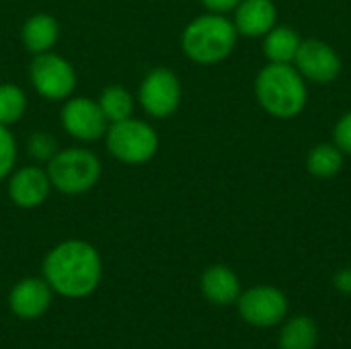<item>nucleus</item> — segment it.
Segmentation results:
<instances>
[{"instance_id":"f257e3e1","label":"nucleus","mask_w":351,"mask_h":349,"mask_svg":"<svg viewBox=\"0 0 351 349\" xmlns=\"http://www.w3.org/2000/svg\"><path fill=\"white\" fill-rule=\"evenodd\" d=\"M101 276V255L86 241H64L43 259V280L56 294L72 300L90 296L99 288Z\"/></svg>"},{"instance_id":"f03ea898","label":"nucleus","mask_w":351,"mask_h":349,"mask_svg":"<svg viewBox=\"0 0 351 349\" xmlns=\"http://www.w3.org/2000/svg\"><path fill=\"white\" fill-rule=\"evenodd\" d=\"M255 97L271 117L292 119L306 107L308 88L296 66L269 62L255 78Z\"/></svg>"},{"instance_id":"7ed1b4c3","label":"nucleus","mask_w":351,"mask_h":349,"mask_svg":"<svg viewBox=\"0 0 351 349\" xmlns=\"http://www.w3.org/2000/svg\"><path fill=\"white\" fill-rule=\"evenodd\" d=\"M239 39V31L224 14L208 12L195 16L181 35L183 53L195 64H218L226 60Z\"/></svg>"},{"instance_id":"20e7f679","label":"nucleus","mask_w":351,"mask_h":349,"mask_svg":"<svg viewBox=\"0 0 351 349\" xmlns=\"http://www.w3.org/2000/svg\"><path fill=\"white\" fill-rule=\"evenodd\" d=\"M51 187L66 195H80L90 191L101 179V160L95 152L84 148L58 150L47 163Z\"/></svg>"},{"instance_id":"39448f33","label":"nucleus","mask_w":351,"mask_h":349,"mask_svg":"<svg viewBox=\"0 0 351 349\" xmlns=\"http://www.w3.org/2000/svg\"><path fill=\"white\" fill-rule=\"evenodd\" d=\"M105 144L109 154L119 163L144 165L158 150V134L148 121L130 117L117 123H109Z\"/></svg>"},{"instance_id":"423d86ee","label":"nucleus","mask_w":351,"mask_h":349,"mask_svg":"<svg viewBox=\"0 0 351 349\" xmlns=\"http://www.w3.org/2000/svg\"><path fill=\"white\" fill-rule=\"evenodd\" d=\"M29 78L35 91L49 101L68 99L76 88V72L68 60L58 53H37L29 66Z\"/></svg>"},{"instance_id":"0eeeda50","label":"nucleus","mask_w":351,"mask_h":349,"mask_svg":"<svg viewBox=\"0 0 351 349\" xmlns=\"http://www.w3.org/2000/svg\"><path fill=\"white\" fill-rule=\"evenodd\" d=\"M237 304L243 321L259 329H267L284 323L290 309L286 294L274 286H253L241 292Z\"/></svg>"},{"instance_id":"6e6552de","label":"nucleus","mask_w":351,"mask_h":349,"mask_svg":"<svg viewBox=\"0 0 351 349\" xmlns=\"http://www.w3.org/2000/svg\"><path fill=\"white\" fill-rule=\"evenodd\" d=\"M138 99L150 117H171L181 105V82L169 68H154L142 80Z\"/></svg>"},{"instance_id":"1a4fd4ad","label":"nucleus","mask_w":351,"mask_h":349,"mask_svg":"<svg viewBox=\"0 0 351 349\" xmlns=\"http://www.w3.org/2000/svg\"><path fill=\"white\" fill-rule=\"evenodd\" d=\"M294 66L304 80L329 84L341 72V58L329 43L321 39H304L294 56Z\"/></svg>"},{"instance_id":"9d476101","label":"nucleus","mask_w":351,"mask_h":349,"mask_svg":"<svg viewBox=\"0 0 351 349\" xmlns=\"http://www.w3.org/2000/svg\"><path fill=\"white\" fill-rule=\"evenodd\" d=\"M62 128L80 142H95L107 134L109 121L95 99L74 97L62 107Z\"/></svg>"},{"instance_id":"9b49d317","label":"nucleus","mask_w":351,"mask_h":349,"mask_svg":"<svg viewBox=\"0 0 351 349\" xmlns=\"http://www.w3.org/2000/svg\"><path fill=\"white\" fill-rule=\"evenodd\" d=\"M53 290L43 278H25L16 282L8 294V306L12 315L23 321L39 319L47 313L51 304Z\"/></svg>"},{"instance_id":"f8f14e48","label":"nucleus","mask_w":351,"mask_h":349,"mask_svg":"<svg viewBox=\"0 0 351 349\" xmlns=\"http://www.w3.org/2000/svg\"><path fill=\"white\" fill-rule=\"evenodd\" d=\"M51 181L45 169L41 167H23L12 173L8 181V197L14 206L33 210L45 204L49 197Z\"/></svg>"},{"instance_id":"ddd939ff","label":"nucleus","mask_w":351,"mask_h":349,"mask_svg":"<svg viewBox=\"0 0 351 349\" xmlns=\"http://www.w3.org/2000/svg\"><path fill=\"white\" fill-rule=\"evenodd\" d=\"M278 8L274 0H241L234 8V27L243 37H263L276 27Z\"/></svg>"},{"instance_id":"4468645a","label":"nucleus","mask_w":351,"mask_h":349,"mask_svg":"<svg viewBox=\"0 0 351 349\" xmlns=\"http://www.w3.org/2000/svg\"><path fill=\"white\" fill-rule=\"evenodd\" d=\"M202 294L216 306L234 304L241 296V280L226 265H212L202 274Z\"/></svg>"},{"instance_id":"2eb2a0df","label":"nucleus","mask_w":351,"mask_h":349,"mask_svg":"<svg viewBox=\"0 0 351 349\" xmlns=\"http://www.w3.org/2000/svg\"><path fill=\"white\" fill-rule=\"evenodd\" d=\"M58 37H60V25L51 14H45V12L29 16L21 31L23 45L33 56L49 51L56 45Z\"/></svg>"},{"instance_id":"dca6fc26","label":"nucleus","mask_w":351,"mask_h":349,"mask_svg":"<svg viewBox=\"0 0 351 349\" xmlns=\"http://www.w3.org/2000/svg\"><path fill=\"white\" fill-rule=\"evenodd\" d=\"M300 35L288 25H276L263 35V53L271 64H292L300 47Z\"/></svg>"},{"instance_id":"f3484780","label":"nucleus","mask_w":351,"mask_h":349,"mask_svg":"<svg viewBox=\"0 0 351 349\" xmlns=\"http://www.w3.org/2000/svg\"><path fill=\"white\" fill-rule=\"evenodd\" d=\"M280 349H315L319 344V329L311 317L298 315L284 323L280 331Z\"/></svg>"},{"instance_id":"a211bd4d","label":"nucleus","mask_w":351,"mask_h":349,"mask_svg":"<svg viewBox=\"0 0 351 349\" xmlns=\"http://www.w3.org/2000/svg\"><path fill=\"white\" fill-rule=\"evenodd\" d=\"M343 156L335 144H317L306 156V171L317 179H331L341 171Z\"/></svg>"},{"instance_id":"6ab92c4d","label":"nucleus","mask_w":351,"mask_h":349,"mask_svg":"<svg viewBox=\"0 0 351 349\" xmlns=\"http://www.w3.org/2000/svg\"><path fill=\"white\" fill-rule=\"evenodd\" d=\"M99 107L103 111V115L107 117L109 123H117L123 119H130L134 113V97L128 88L119 86V84H111L107 86L101 97H99Z\"/></svg>"},{"instance_id":"aec40b11","label":"nucleus","mask_w":351,"mask_h":349,"mask_svg":"<svg viewBox=\"0 0 351 349\" xmlns=\"http://www.w3.org/2000/svg\"><path fill=\"white\" fill-rule=\"evenodd\" d=\"M27 111V97L16 84H0V123L12 125Z\"/></svg>"},{"instance_id":"412c9836","label":"nucleus","mask_w":351,"mask_h":349,"mask_svg":"<svg viewBox=\"0 0 351 349\" xmlns=\"http://www.w3.org/2000/svg\"><path fill=\"white\" fill-rule=\"evenodd\" d=\"M16 163V142L8 125L0 123V181L8 177Z\"/></svg>"},{"instance_id":"4be33fe9","label":"nucleus","mask_w":351,"mask_h":349,"mask_svg":"<svg viewBox=\"0 0 351 349\" xmlns=\"http://www.w3.org/2000/svg\"><path fill=\"white\" fill-rule=\"evenodd\" d=\"M27 150L29 154L35 158V160H41V163H49L53 158V154L58 152V142L56 138H51L49 134L45 132H37L29 138L27 142Z\"/></svg>"},{"instance_id":"5701e85b","label":"nucleus","mask_w":351,"mask_h":349,"mask_svg":"<svg viewBox=\"0 0 351 349\" xmlns=\"http://www.w3.org/2000/svg\"><path fill=\"white\" fill-rule=\"evenodd\" d=\"M333 144L343 152L351 156V111L343 113L339 121L333 128Z\"/></svg>"},{"instance_id":"b1692460","label":"nucleus","mask_w":351,"mask_h":349,"mask_svg":"<svg viewBox=\"0 0 351 349\" xmlns=\"http://www.w3.org/2000/svg\"><path fill=\"white\" fill-rule=\"evenodd\" d=\"M210 12H216V14H226L230 10H234L239 6L241 0H199Z\"/></svg>"},{"instance_id":"393cba45","label":"nucleus","mask_w":351,"mask_h":349,"mask_svg":"<svg viewBox=\"0 0 351 349\" xmlns=\"http://www.w3.org/2000/svg\"><path fill=\"white\" fill-rule=\"evenodd\" d=\"M333 284H335V288H337L341 294L351 296V267L339 269V272L335 274V278H333Z\"/></svg>"}]
</instances>
